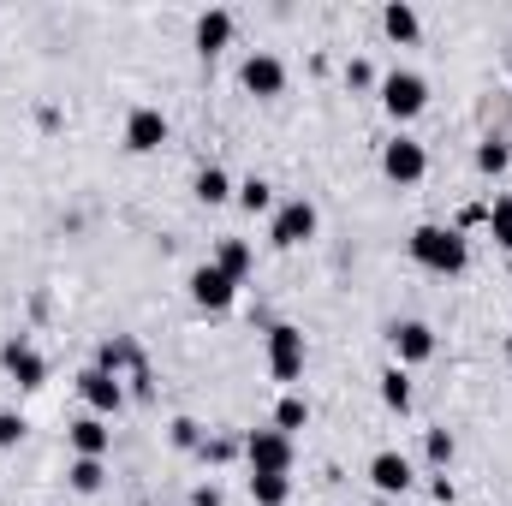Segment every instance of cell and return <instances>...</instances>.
I'll use <instances>...</instances> for the list:
<instances>
[{
  "label": "cell",
  "mask_w": 512,
  "mask_h": 506,
  "mask_svg": "<svg viewBox=\"0 0 512 506\" xmlns=\"http://www.w3.org/2000/svg\"><path fill=\"white\" fill-rule=\"evenodd\" d=\"M411 262L429 268V274H465L471 268V239L459 227H441V221H423L411 233Z\"/></svg>",
  "instance_id": "cell-1"
},
{
  "label": "cell",
  "mask_w": 512,
  "mask_h": 506,
  "mask_svg": "<svg viewBox=\"0 0 512 506\" xmlns=\"http://www.w3.org/2000/svg\"><path fill=\"white\" fill-rule=\"evenodd\" d=\"M382 108H387V120H417L423 108H429V78L423 72H411V66H393V72H382Z\"/></svg>",
  "instance_id": "cell-2"
},
{
  "label": "cell",
  "mask_w": 512,
  "mask_h": 506,
  "mask_svg": "<svg viewBox=\"0 0 512 506\" xmlns=\"http://www.w3.org/2000/svg\"><path fill=\"white\" fill-rule=\"evenodd\" d=\"M316 227H322L316 203H310V197H286V203H274L268 245H280V251H298V245H310V239H316Z\"/></svg>",
  "instance_id": "cell-3"
},
{
  "label": "cell",
  "mask_w": 512,
  "mask_h": 506,
  "mask_svg": "<svg viewBox=\"0 0 512 506\" xmlns=\"http://www.w3.org/2000/svg\"><path fill=\"white\" fill-rule=\"evenodd\" d=\"M304 358H310V346H304V328H292V322H274V328H268V376L292 387V381L304 376Z\"/></svg>",
  "instance_id": "cell-4"
},
{
  "label": "cell",
  "mask_w": 512,
  "mask_h": 506,
  "mask_svg": "<svg viewBox=\"0 0 512 506\" xmlns=\"http://www.w3.org/2000/svg\"><path fill=\"white\" fill-rule=\"evenodd\" d=\"M245 465L286 477V471L298 465V447H292V435H280V429L268 423V429H251V435H245Z\"/></svg>",
  "instance_id": "cell-5"
},
{
  "label": "cell",
  "mask_w": 512,
  "mask_h": 506,
  "mask_svg": "<svg viewBox=\"0 0 512 506\" xmlns=\"http://www.w3.org/2000/svg\"><path fill=\"white\" fill-rule=\"evenodd\" d=\"M185 286H191V304H197V310H209V316L233 310V298H239V280H233V274H221L215 262H197Z\"/></svg>",
  "instance_id": "cell-6"
},
{
  "label": "cell",
  "mask_w": 512,
  "mask_h": 506,
  "mask_svg": "<svg viewBox=\"0 0 512 506\" xmlns=\"http://www.w3.org/2000/svg\"><path fill=\"white\" fill-rule=\"evenodd\" d=\"M382 173L393 179V185H417V179L429 173V149H423L417 137H405V131L387 137L382 143Z\"/></svg>",
  "instance_id": "cell-7"
},
{
  "label": "cell",
  "mask_w": 512,
  "mask_h": 506,
  "mask_svg": "<svg viewBox=\"0 0 512 506\" xmlns=\"http://www.w3.org/2000/svg\"><path fill=\"white\" fill-rule=\"evenodd\" d=\"M239 84L251 90L256 102L286 96V60H280V54H268V48H256V54H245V66H239Z\"/></svg>",
  "instance_id": "cell-8"
},
{
  "label": "cell",
  "mask_w": 512,
  "mask_h": 506,
  "mask_svg": "<svg viewBox=\"0 0 512 506\" xmlns=\"http://www.w3.org/2000/svg\"><path fill=\"white\" fill-rule=\"evenodd\" d=\"M387 346H393V364L399 370L429 364L435 358V328L429 322H387Z\"/></svg>",
  "instance_id": "cell-9"
},
{
  "label": "cell",
  "mask_w": 512,
  "mask_h": 506,
  "mask_svg": "<svg viewBox=\"0 0 512 506\" xmlns=\"http://www.w3.org/2000/svg\"><path fill=\"white\" fill-rule=\"evenodd\" d=\"M78 393H84V405H90L96 417H120V411H126V399H131L126 381L108 376V370H96V364H90V370L78 376Z\"/></svg>",
  "instance_id": "cell-10"
},
{
  "label": "cell",
  "mask_w": 512,
  "mask_h": 506,
  "mask_svg": "<svg viewBox=\"0 0 512 506\" xmlns=\"http://www.w3.org/2000/svg\"><path fill=\"white\" fill-rule=\"evenodd\" d=\"M0 370L18 381V387H42V381H48V358H42L24 334H12V340L0 346Z\"/></svg>",
  "instance_id": "cell-11"
},
{
  "label": "cell",
  "mask_w": 512,
  "mask_h": 506,
  "mask_svg": "<svg viewBox=\"0 0 512 506\" xmlns=\"http://www.w3.org/2000/svg\"><path fill=\"white\" fill-rule=\"evenodd\" d=\"M227 42H233V12H227V6L197 12V24H191V48H197L203 60H215V54H227Z\"/></svg>",
  "instance_id": "cell-12"
},
{
  "label": "cell",
  "mask_w": 512,
  "mask_h": 506,
  "mask_svg": "<svg viewBox=\"0 0 512 506\" xmlns=\"http://www.w3.org/2000/svg\"><path fill=\"white\" fill-rule=\"evenodd\" d=\"M167 114H161V108H131L126 114V149L131 155H155V149H161V143H167Z\"/></svg>",
  "instance_id": "cell-13"
},
{
  "label": "cell",
  "mask_w": 512,
  "mask_h": 506,
  "mask_svg": "<svg viewBox=\"0 0 512 506\" xmlns=\"http://www.w3.org/2000/svg\"><path fill=\"white\" fill-rule=\"evenodd\" d=\"M66 441H72L78 459H108V453H114V429H108V417H96V411L78 417V423L66 429Z\"/></svg>",
  "instance_id": "cell-14"
},
{
  "label": "cell",
  "mask_w": 512,
  "mask_h": 506,
  "mask_svg": "<svg viewBox=\"0 0 512 506\" xmlns=\"http://www.w3.org/2000/svg\"><path fill=\"white\" fill-rule=\"evenodd\" d=\"M96 370H108V376L131 381L137 370H149V364H143V352H137V340H131V334H114V340H102V352H96Z\"/></svg>",
  "instance_id": "cell-15"
},
{
  "label": "cell",
  "mask_w": 512,
  "mask_h": 506,
  "mask_svg": "<svg viewBox=\"0 0 512 506\" xmlns=\"http://www.w3.org/2000/svg\"><path fill=\"white\" fill-rule=\"evenodd\" d=\"M233 191H239V185H233V173H227V167H215V161H209V167H197V179H191V197H197L203 209L233 203Z\"/></svg>",
  "instance_id": "cell-16"
},
{
  "label": "cell",
  "mask_w": 512,
  "mask_h": 506,
  "mask_svg": "<svg viewBox=\"0 0 512 506\" xmlns=\"http://www.w3.org/2000/svg\"><path fill=\"white\" fill-rule=\"evenodd\" d=\"M370 483H376L382 495H405V489L417 483V477H411V459H405V453H376V459H370Z\"/></svg>",
  "instance_id": "cell-17"
},
{
  "label": "cell",
  "mask_w": 512,
  "mask_h": 506,
  "mask_svg": "<svg viewBox=\"0 0 512 506\" xmlns=\"http://www.w3.org/2000/svg\"><path fill=\"white\" fill-rule=\"evenodd\" d=\"M382 30H387V42H417V36H423V18H417V6H405V0H387Z\"/></svg>",
  "instance_id": "cell-18"
},
{
  "label": "cell",
  "mask_w": 512,
  "mask_h": 506,
  "mask_svg": "<svg viewBox=\"0 0 512 506\" xmlns=\"http://www.w3.org/2000/svg\"><path fill=\"white\" fill-rule=\"evenodd\" d=\"M209 262H215V268H221V274H233V280H239V286H245V280H251V245H245V239H221V245H215V256H209Z\"/></svg>",
  "instance_id": "cell-19"
},
{
  "label": "cell",
  "mask_w": 512,
  "mask_h": 506,
  "mask_svg": "<svg viewBox=\"0 0 512 506\" xmlns=\"http://www.w3.org/2000/svg\"><path fill=\"white\" fill-rule=\"evenodd\" d=\"M66 483H72V495H102L108 459H72V465H66Z\"/></svg>",
  "instance_id": "cell-20"
},
{
  "label": "cell",
  "mask_w": 512,
  "mask_h": 506,
  "mask_svg": "<svg viewBox=\"0 0 512 506\" xmlns=\"http://www.w3.org/2000/svg\"><path fill=\"white\" fill-rule=\"evenodd\" d=\"M251 501H256V506H286V501H292V477L251 471Z\"/></svg>",
  "instance_id": "cell-21"
},
{
  "label": "cell",
  "mask_w": 512,
  "mask_h": 506,
  "mask_svg": "<svg viewBox=\"0 0 512 506\" xmlns=\"http://www.w3.org/2000/svg\"><path fill=\"white\" fill-rule=\"evenodd\" d=\"M382 405L387 411H399V417H405V411H411V376H405V370H399V364H387L382 376Z\"/></svg>",
  "instance_id": "cell-22"
},
{
  "label": "cell",
  "mask_w": 512,
  "mask_h": 506,
  "mask_svg": "<svg viewBox=\"0 0 512 506\" xmlns=\"http://www.w3.org/2000/svg\"><path fill=\"white\" fill-rule=\"evenodd\" d=\"M310 423V399L304 393H280V405H274V429L280 435H298Z\"/></svg>",
  "instance_id": "cell-23"
},
{
  "label": "cell",
  "mask_w": 512,
  "mask_h": 506,
  "mask_svg": "<svg viewBox=\"0 0 512 506\" xmlns=\"http://www.w3.org/2000/svg\"><path fill=\"white\" fill-rule=\"evenodd\" d=\"M233 203H239L245 215H268V209H274V185H268L262 173H251V179H245V185L233 191Z\"/></svg>",
  "instance_id": "cell-24"
},
{
  "label": "cell",
  "mask_w": 512,
  "mask_h": 506,
  "mask_svg": "<svg viewBox=\"0 0 512 506\" xmlns=\"http://www.w3.org/2000/svg\"><path fill=\"white\" fill-rule=\"evenodd\" d=\"M507 167H512V143H507V137H483V143H477V173L501 179Z\"/></svg>",
  "instance_id": "cell-25"
},
{
  "label": "cell",
  "mask_w": 512,
  "mask_h": 506,
  "mask_svg": "<svg viewBox=\"0 0 512 506\" xmlns=\"http://www.w3.org/2000/svg\"><path fill=\"white\" fill-rule=\"evenodd\" d=\"M453 453H459L453 429H429V435H423V459H429L435 471H447V465H453Z\"/></svg>",
  "instance_id": "cell-26"
},
{
  "label": "cell",
  "mask_w": 512,
  "mask_h": 506,
  "mask_svg": "<svg viewBox=\"0 0 512 506\" xmlns=\"http://www.w3.org/2000/svg\"><path fill=\"white\" fill-rule=\"evenodd\" d=\"M239 453H245V441H233V435H203V447H197L203 465H227V459H239Z\"/></svg>",
  "instance_id": "cell-27"
},
{
  "label": "cell",
  "mask_w": 512,
  "mask_h": 506,
  "mask_svg": "<svg viewBox=\"0 0 512 506\" xmlns=\"http://www.w3.org/2000/svg\"><path fill=\"white\" fill-rule=\"evenodd\" d=\"M489 239H495L501 251H512V197H495V203H489Z\"/></svg>",
  "instance_id": "cell-28"
},
{
  "label": "cell",
  "mask_w": 512,
  "mask_h": 506,
  "mask_svg": "<svg viewBox=\"0 0 512 506\" xmlns=\"http://www.w3.org/2000/svg\"><path fill=\"white\" fill-rule=\"evenodd\" d=\"M167 441H173L179 453H197V447H203V423H197V417H173V423H167Z\"/></svg>",
  "instance_id": "cell-29"
},
{
  "label": "cell",
  "mask_w": 512,
  "mask_h": 506,
  "mask_svg": "<svg viewBox=\"0 0 512 506\" xmlns=\"http://www.w3.org/2000/svg\"><path fill=\"white\" fill-rule=\"evenodd\" d=\"M346 84H352V90H376L382 78H376V66H370V60H346Z\"/></svg>",
  "instance_id": "cell-30"
},
{
  "label": "cell",
  "mask_w": 512,
  "mask_h": 506,
  "mask_svg": "<svg viewBox=\"0 0 512 506\" xmlns=\"http://www.w3.org/2000/svg\"><path fill=\"white\" fill-rule=\"evenodd\" d=\"M24 429H30V423H24L18 411H0V447H18V441H24Z\"/></svg>",
  "instance_id": "cell-31"
},
{
  "label": "cell",
  "mask_w": 512,
  "mask_h": 506,
  "mask_svg": "<svg viewBox=\"0 0 512 506\" xmlns=\"http://www.w3.org/2000/svg\"><path fill=\"white\" fill-rule=\"evenodd\" d=\"M429 495H435L441 506H453V501H459V489H453V477H447V471H435V483H429Z\"/></svg>",
  "instance_id": "cell-32"
},
{
  "label": "cell",
  "mask_w": 512,
  "mask_h": 506,
  "mask_svg": "<svg viewBox=\"0 0 512 506\" xmlns=\"http://www.w3.org/2000/svg\"><path fill=\"white\" fill-rule=\"evenodd\" d=\"M471 227H489V203H471V209L459 215V233H471Z\"/></svg>",
  "instance_id": "cell-33"
},
{
  "label": "cell",
  "mask_w": 512,
  "mask_h": 506,
  "mask_svg": "<svg viewBox=\"0 0 512 506\" xmlns=\"http://www.w3.org/2000/svg\"><path fill=\"white\" fill-rule=\"evenodd\" d=\"M185 506H221V489H215V483H197V489H191V501Z\"/></svg>",
  "instance_id": "cell-34"
},
{
  "label": "cell",
  "mask_w": 512,
  "mask_h": 506,
  "mask_svg": "<svg viewBox=\"0 0 512 506\" xmlns=\"http://www.w3.org/2000/svg\"><path fill=\"white\" fill-rule=\"evenodd\" d=\"M507 370H512V340H507Z\"/></svg>",
  "instance_id": "cell-35"
}]
</instances>
